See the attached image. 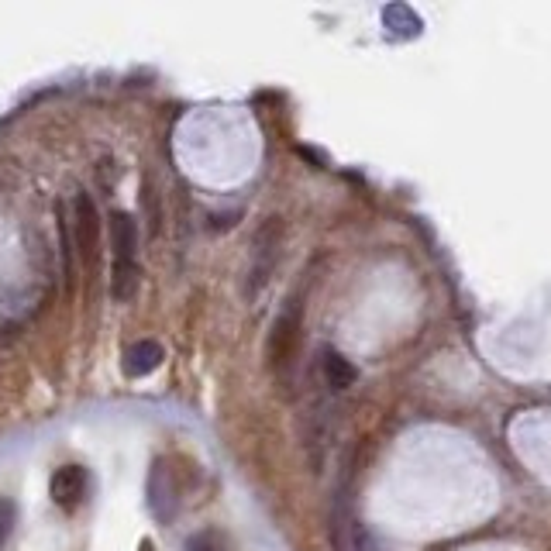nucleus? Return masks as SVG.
I'll return each mask as SVG.
<instances>
[{
  "mask_svg": "<svg viewBox=\"0 0 551 551\" xmlns=\"http://www.w3.org/2000/svg\"><path fill=\"white\" fill-rule=\"evenodd\" d=\"M279 255H283V224H279V217H269L252 242V262H248V276H245L248 300L259 297L269 286V279H273L279 266Z\"/></svg>",
  "mask_w": 551,
  "mask_h": 551,
  "instance_id": "f03ea898",
  "label": "nucleus"
},
{
  "mask_svg": "<svg viewBox=\"0 0 551 551\" xmlns=\"http://www.w3.org/2000/svg\"><path fill=\"white\" fill-rule=\"evenodd\" d=\"M59 217V248H62V273H66V283H69V290L76 286V262H73V255H76V242H73V217H69L66 211H56Z\"/></svg>",
  "mask_w": 551,
  "mask_h": 551,
  "instance_id": "9d476101",
  "label": "nucleus"
},
{
  "mask_svg": "<svg viewBox=\"0 0 551 551\" xmlns=\"http://www.w3.org/2000/svg\"><path fill=\"white\" fill-rule=\"evenodd\" d=\"M383 25L390 28L397 38H417L421 35V28H424V21L410 4H386L383 7Z\"/></svg>",
  "mask_w": 551,
  "mask_h": 551,
  "instance_id": "1a4fd4ad",
  "label": "nucleus"
},
{
  "mask_svg": "<svg viewBox=\"0 0 551 551\" xmlns=\"http://www.w3.org/2000/svg\"><path fill=\"white\" fill-rule=\"evenodd\" d=\"M87 490H90V476L83 465H62V469L52 472V479H49V496L62 510L80 507V503L87 500Z\"/></svg>",
  "mask_w": 551,
  "mask_h": 551,
  "instance_id": "423d86ee",
  "label": "nucleus"
},
{
  "mask_svg": "<svg viewBox=\"0 0 551 551\" xmlns=\"http://www.w3.org/2000/svg\"><path fill=\"white\" fill-rule=\"evenodd\" d=\"M14 521H18V507H14V500H0V545L11 538Z\"/></svg>",
  "mask_w": 551,
  "mask_h": 551,
  "instance_id": "f8f14e48",
  "label": "nucleus"
},
{
  "mask_svg": "<svg viewBox=\"0 0 551 551\" xmlns=\"http://www.w3.org/2000/svg\"><path fill=\"white\" fill-rule=\"evenodd\" d=\"M162 359H166V352H162L159 341H152V338L135 341V345L124 352V376H131V379L149 376V372L162 366Z\"/></svg>",
  "mask_w": 551,
  "mask_h": 551,
  "instance_id": "0eeeda50",
  "label": "nucleus"
},
{
  "mask_svg": "<svg viewBox=\"0 0 551 551\" xmlns=\"http://www.w3.org/2000/svg\"><path fill=\"white\" fill-rule=\"evenodd\" d=\"M111 248H114V266H111V297L118 304L135 300L138 286H142V266H138V221L131 214L111 217Z\"/></svg>",
  "mask_w": 551,
  "mask_h": 551,
  "instance_id": "f257e3e1",
  "label": "nucleus"
},
{
  "mask_svg": "<svg viewBox=\"0 0 551 551\" xmlns=\"http://www.w3.org/2000/svg\"><path fill=\"white\" fill-rule=\"evenodd\" d=\"M186 551H231V545H228V538H224L221 531L207 527V531L190 534V541H186Z\"/></svg>",
  "mask_w": 551,
  "mask_h": 551,
  "instance_id": "9b49d317",
  "label": "nucleus"
},
{
  "mask_svg": "<svg viewBox=\"0 0 551 551\" xmlns=\"http://www.w3.org/2000/svg\"><path fill=\"white\" fill-rule=\"evenodd\" d=\"M300 328H304V307H300V300H290V304L283 307V314L276 317L273 331H269V341H266V359L273 369H286L293 359H297Z\"/></svg>",
  "mask_w": 551,
  "mask_h": 551,
  "instance_id": "7ed1b4c3",
  "label": "nucleus"
},
{
  "mask_svg": "<svg viewBox=\"0 0 551 551\" xmlns=\"http://www.w3.org/2000/svg\"><path fill=\"white\" fill-rule=\"evenodd\" d=\"M149 507L155 514V521L169 524L180 510V490H176V476L169 469L166 459H155L149 472Z\"/></svg>",
  "mask_w": 551,
  "mask_h": 551,
  "instance_id": "39448f33",
  "label": "nucleus"
},
{
  "mask_svg": "<svg viewBox=\"0 0 551 551\" xmlns=\"http://www.w3.org/2000/svg\"><path fill=\"white\" fill-rule=\"evenodd\" d=\"M73 242L80 259L90 266V279L100 266V217H97V204L90 200L87 190H80L73 197Z\"/></svg>",
  "mask_w": 551,
  "mask_h": 551,
  "instance_id": "20e7f679",
  "label": "nucleus"
},
{
  "mask_svg": "<svg viewBox=\"0 0 551 551\" xmlns=\"http://www.w3.org/2000/svg\"><path fill=\"white\" fill-rule=\"evenodd\" d=\"M138 551H155V545H152V541H142V545H138Z\"/></svg>",
  "mask_w": 551,
  "mask_h": 551,
  "instance_id": "ddd939ff",
  "label": "nucleus"
},
{
  "mask_svg": "<svg viewBox=\"0 0 551 551\" xmlns=\"http://www.w3.org/2000/svg\"><path fill=\"white\" fill-rule=\"evenodd\" d=\"M321 372H324V383L331 390H348V386L359 379V369L348 355H341L338 348H324L321 352Z\"/></svg>",
  "mask_w": 551,
  "mask_h": 551,
  "instance_id": "6e6552de",
  "label": "nucleus"
}]
</instances>
